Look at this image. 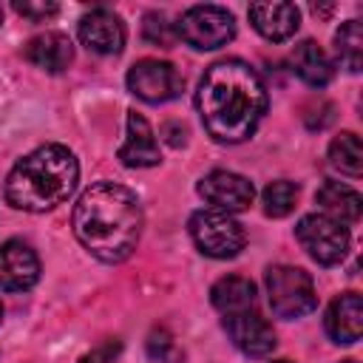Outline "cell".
I'll return each mask as SVG.
<instances>
[{"mask_svg":"<svg viewBox=\"0 0 363 363\" xmlns=\"http://www.w3.org/2000/svg\"><path fill=\"white\" fill-rule=\"evenodd\" d=\"M196 105L204 130L221 145H235L255 133L267 111V88L250 62L218 60L204 71Z\"/></svg>","mask_w":363,"mask_h":363,"instance_id":"6da1fadb","label":"cell"},{"mask_svg":"<svg viewBox=\"0 0 363 363\" xmlns=\"http://www.w3.org/2000/svg\"><path fill=\"white\" fill-rule=\"evenodd\" d=\"M74 235L99 261H125L142 235V204L133 190L116 182L91 184L74 204Z\"/></svg>","mask_w":363,"mask_h":363,"instance_id":"7a4b0ae2","label":"cell"},{"mask_svg":"<svg viewBox=\"0 0 363 363\" xmlns=\"http://www.w3.org/2000/svg\"><path fill=\"white\" fill-rule=\"evenodd\" d=\"M79 179V164L65 145H43L23 156L6 179V201L26 213L62 204Z\"/></svg>","mask_w":363,"mask_h":363,"instance_id":"3957f363","label":"cell"},{"mask_svg":"<svg viewBox=\"0 0 363 363\" xmlns=\"http://www.w3.org/2000/svg\"><path fill=\"white\" fill-rule=\"evenodd\" d=\"M190 238L207 258H235L244 250V227L221 210H199L190 216Z\"/></svg>","mask_w":363,"mask_h":363,"instance_id":"277c9868","label":"cell"},{"mask_svg":"<svg viewBox=\"0 0 363 363\" xmlns=\"http://www.w3.org/2000/svg\"><path fill=\"white\" fill-rule=\"evenodd\" d=\"M267 295H269V306L278 318H301L306 312H312L318 306V295L312 286V278L298 269V267H269L267 269Z\"/></svg>","mask_w":363,"mask_h":363,"instance_id":"5b68a950","label":"cell"},{"mask_svg":"<svg viewBox=\"0 0 363 363\" xmlns=\"http://www.w3.org/2000/svg\"><path fill=\"white\" fill-rule=\"evenodd\" d=\"M233 34H235V20L221 6H193L176 23V37H182L187 45L199 51L221 48L233 40Z\"/></svg>","mask_w":363,"mask_h":363,"instance_id":"8992f818","label":"cell"},{"mask_svg":"<svg viewBox=\"0 0 363 363\" xmlns=\"http://www.w3.org/2000/svg\"><path fill=\"white\" fill-rule=\"evenodd\" d=\"M295 235H298L301 247L323 267L340 264L349 252V230L323 213L303 216L295 227Z\"/></svg>","mask_w":363,"mask_h":363,"instance_id":"52a82bcc","label":"cell"},{"mask_svg":"<svg viewBox=\"0 0 363 363\" xmlns=\"http://www.w3.org/2000/svg\"><path fill=\"white\" fill-rule=\"evenodd\" d=\"M182 85H184L182 74L176 71L173 62H164V60H139L128 71V91L153 105L176 99Z\"/></svg>","mask_w":363,"mask_h":363,"instance_id":"ba28073f","label":"cell"},{"mask_svg":"<svg viewBox=\"0 0 363 363\" xmlns=\"http://www.w3.org/2000/svg\"><path fill=\"white\" fill-rule=\"evenodd\" d=\"M199 196L204 201L213 204V210H221V213H241L252 204L255 199V187L250 179L238 176V173H230V170H213L207 176H201L199 182Z\"/></svg>","mask_w":363,"mask_h":363,"instance_id":"9c48e42d","label":"cell"},{"mask_svg":"<svg viewBox=\"0 0 363 363\" xmlns=\"http://www.w3.org/2000/svg\"><path fill=\"white\" fill-rule=\"evenodd\" d=\"M224 329H227L230 340L235 343V349H241L247 357H267L278 343L272 326L255 309L224 315Z\"/></svg>","mask_w":363,"mask_h":363,"instance_id":"30bf717a","label":"cell"},{"mask_svg":"<svg viewBox=\"0 0 363 363\" xmlns=\"http://www.w3.org/2000/svg\"><path fill=\"white\" fill-rule=\"evenodd\" d=\"M40 278V258L23 241H6L0 247V289L26 292Z\"/></svg>","mask_w":363,"mask_h":363,"instance_id":"8fae6325","label":"cell"},{"mask_svg":"<svg viewBox=\"0 0 363 363\" xmlns=\"http://www.w3.org/2000/svg\"><path fill=\"white\" fill-rule=\"evenodd\" d=\"M79 40L94 54H119L125 45V26L111 9H94L79 20Z\"/></svg>","mask_w":363,"mask_h":363,"instance_id":"7c38bea8","label":"cell"},{"mask_svg":"<svg viewBox=\"0 0 363 363\" xmlns=\"http://www.w3.org/2000/svg\"><path fill=\"white\" fill-rule=\"evenodd\" d=\"M247 14L252 28L272 43L289 40L301 23V11L295 3H252Z\"/></svg>","mask_w":363,"mask_h":363,"instance_id":"4fadbf2b","label":"cell"},{"mask_svg":"<svg viewBox=\"0 0 363 363\" xmlns=\"http://www.w3.org/2000/svg\"><path fill=\"white\" fill-rule=\"evenodd\" d=\"M119 159L128 167H153L162 162V150L153 136V128L136 111H128V139L119 147Z\"/></svg>","mask_w":363,"mask_h":363,"instance_id":"5bb4252c","label":"cell"},{"mask_svg":"<svg viewBox=\"0 0 363 363\" xmlns=\"http://www.w3.org/2000/svg\"><path fill=\"white\" fill-rule=\"evenodd\" d=\"M326 332L335 343H357L363 335V301L357 292L337 295L326 309Z\"/></svg>","mask_w":363,"mask_h":363,"instance_id":"9a60e30c","label":"cell"},{"mask_svg":"<svg viewBox=\"0 0 363 363\" xmlns=\"http://www.w3.org/2000/svg\"><path fill=\"white\" fill-rule=\"evenodd\" d=\"M23 57L31 65H37V68H43L48 74H60V71H65L71 65L74 45H71L68 34H62V31H45V34H37V37H31L26 43Z\"/></svg>","mask_w":363,"mask_h":363,"instance_id":"2e32d148","label":"cell"},{"mask_svg":"<svg viewBox=\"0 0 363 363\" xmlns=\"http://www.w3.org/2000/svg\"><path fill=\"white\" fill-rule=\"evenodd\" d=\"M315 201L320 204L323 216L340 221V224H354L363 210V199L357 190L340 184V182H323L315 193Z\"/></svg>","mask_w":363,"mask_h":363,"instance_id":"e0dca14e","label":"cell"},{"mask_svg":"<svg viewBox=\"0 0 363 363\" xmlns=\"http://www.w3.org/2000/svg\"><path fill=\"white\" fill-rule=\"evenodd\" d=\"M292 71L312 88H323L332 82L335 68L329 62V57L323 54V48L315 40H303L301 45H295L292 51Z\"/></svg>","mask_w":363,"mask_h":363,"instance_id":"ac0fdd59","label":"cell"},{"mask_svg":"<svg viewBox=\"0 0 363 363\" xmlns=\"http://www.w3.org/2000/svg\"><path fill=\"white\" fill-rule=\"evenodd\" d=\"M210 301L224 315L255 309V284L250 278H241V275H227V278H221V281L213 284Z\"/></svg>","mask_w":363,"mask_h":363,"instance_id":"d6986e66","label":"cell"},{"mask_svg":"<svg viewBox=\"0 0 363 363\" xmlns=\"http://www.w3.org/2000/svg\"><path fill=\"white\" fill-rule=\"evenodd\" d=\"M335 54L346 71H352V74L360 71V65H363V26H360V20H349L337 28Z\"/></svg>","mask_w":363,"mask_h":363,"instance_id":"ffe728a7","label":"cell"},{"mask_svg":"<svg viewBox=\"0 0 363 363\" xmlns=\"http://www.w3.org/2000/svg\"><path fill=\"white\" fill-rule=\"evenodd\" d=\"M329 162H332V167H337L346 176H360L363 173V147H360L357 133L343 130L340 136H335L329 145Z\"/></svg>","mask_w":363,"mask_h":363,"instance_id":"44dd1931","label":"cell"},{"mask_svg":"<svg viewBox=\"0 0 363 363\" xmlns=\"http://www.w3.org/2000/svg\"><path fill=\"white\" fill-rule=\"evenodd\" d=\"M264 213L272 216V218H284L292 213L295 201H298V184L286 182V179H278V182H269L264 187Z\"/></svg>","mask_w":363,"mask_h":363,"instance_id":"7402d4cb","label":"cell"},{"mask_svg":"<svg viewBox=\"0 0 363 363\" xmlns=\"http://www.w3.org/2000/svg\"><path fill=\"white\" fill-rule=\"evenodd\" d=\"M142 37H145L150 45L170 48L173 40H176V28H173V23H170L162 11H147V14H145V23H142Z\"/></svg>","mask_w":363,"mask_h":363,"instance_id":"603a6c76","label":"cell"},{"mask_svg":"<svg viewBox=\"0 0 363 363\" xmlns=\"http://www.w3.org/2000/svg\"><path fill=\"white\" fill-rule=\"evenodd\" d=\"M147 354L156 363H182V352L173 343V337H170L167 329H153L147 335Z\"/></svg>","mask_w":363,"mask_h":363,"instance_id":"cb8c5ba5","label":"cell"},{"mask_svg":"<svg viewBox=\"0 0 363 363\" xmlns=\"http://www.w3.org/2000/svg\"><path fill=\"white\" fill-rule=\"evenodd\" d=\"M14 11L23 14V17H28V20H34V23H40V20L54 17L60 11V6L54 0H17L14 3Z\"/></svg>","mask_w":363,"mask_h":363,"instance_id":"d4e9b609","label":"cell"},{"mask_svg":"<svg viewBox=\"0 0 363 363\" xmlns=\"http://www.w3.org/2000/svg\"><path fill=\"white\" fill-rule=\"evenodd\" d=\"M113 352H116V346H102V349H96V352H91V354H85L79 363H113Z\"/></svg>","mask_w":363,"mask_h":363,"instance_id":"484cf974","label":"cell"},{"mask_svg":"<svg viewBox=\"0 0 363 363\" xmlns=\"http://www.w3.org/2000/svg\"><path fill=\"white\" fill-rule=\"evenodd\" d=\"M0 23H3V9H0Z\"/></svg>","mask_w":363,"mask_h":363,"instance_id":"4316f807","label":"cell"},{"mask_svg":"<svg viewBox=\"0 0 363 363\" xmlns=\"http://www.w3.org/2000/svg\"><path fill=\"white\" fill-rule=\"evenodd\" d=\"M343 363H357V360H343Z\"/></svg>","mask_w":363,"mask_h":363,"instance_id":"83f0119b","label":"cell"},{"mask_svg":"<svg viewBox=\"0 0 363 363\" xmlns=\"http://www.w3.org/2000/svg\"><path fill=\"white\" fill-rule=\"evenodd\" d=\"M278 363H289V360H278Z\"/></svg>","mask_w":363,"mask_h":363,"instance_id":"f1b7e54d","label":"cell"},{"mask_svg":"<svg viewBox=\"0 0 363 363\" xmlns=\"http://www.w3.org/2000/svg\"><path fill=\"white\" fill-rule=\"evenodd\" d=\"M0 318H3V309H0Z\"/></svg>","mask_w":363,"mask_h":363,"instance_id":"f546056e","label":"cell"}]
</instances>
